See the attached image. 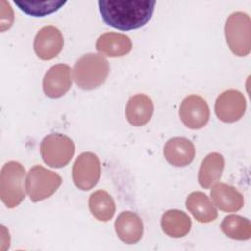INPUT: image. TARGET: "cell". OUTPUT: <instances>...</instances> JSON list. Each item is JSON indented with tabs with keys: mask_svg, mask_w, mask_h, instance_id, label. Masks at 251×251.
Masks as SVG:
<instances>
[{
	"mask_svg": "<svg viewBox=\"0 0 251 251\" xmlns=\"http://www.w3.org/2000/svg\"><path fill=\"white\" fill-rule=\"evenodd\" d=\"M95 47L102 56L123 57L131 51L132 43L126 34L107 32L98 37Z\"/></svg>",
	"mask_w": 251,
	"mask_h": 251,
	"instance_id": "16",
	"label": "cell"
},
{
	"mask_svg": "<svg viewBox=\"0 0 251 251\" xmlns=\"http://www.w3.org/2000/svg\"><path fill=\"white\" fill-rule=\"evenodd\" d=\"M73 140L62 133L46 135L40 143V154L45 164L52 168L67 166L75 154Z\"/></svg>",
	"mask_w": 251,
	"mask_h": 251,
	"instance_id": "6",
	"label": "cell"
},
{
	"mask_svg": "<svg viewBox=\"0 0 251 251\" xmlns=\"http://www.w3.org/2000/svg\"><path fill=\"white\" fill-rule=\"evenodd\" d=\"M115 230L118 237L126 244L138 242L143 234L142 220L133 212H122L115 221Z\"/></svg>",
	"mask_w": 251,
	"mask_h": 251,
	"instance_id": "14",
	"label": "cell"
},
{
	"mask_svg": "<svg viewBox=\"0 0 251 251\" xmlns=\"http://www.w3.org/2000/svg\"><path fill=\"white\" fill-rule=\"evenodd\" d=\"M211 189L213 204L224 212H236L244 205L243 195L234 187L224 182H216Z\"/></svg>",
	"mask_w": 251,
	"mask_h": 251,
	"instance_id": "13",
	"label": "cell"
},
{
	"mask_svg": "<svg viewBox=\"0 0 251 251\" xmlns=\"http://www.w3.org/2000/svg\"><path fill=\"white\" fill-rule=\"evenodd\" d=\"M88 206L92 216L101 222L110 221L116 212L114 199L105 190L94 191L89 196Z\"/></svg>",
	"mask_w": 251,
	"mask_h": 251,
	"instance_id": "20",
	"label": "cell"
},
{
	"mask_svg": "<svg viewBox=\"0 0 251 251\" xmlns=\"http://www.w3.org/2000/svg\"><path fill=\"white\" fill-rule=\"evenodd\" d=\"M109 72V62L102 55L87 53L75 62L73 68V78L79 88L92 90L106 81Z\"/></svg>",
	"mask_w": 251,
	"mask_h": 251,
	"instance_id": "2",
	"label": "cell"
},
{
	"mask_svg": "<svg viewBox=\"0 0 251 251\" xmlns=\"http://www.w3.org/2000/svg\"><path fill=\"white\" fill-rule=\"evenodd\" d=\"M154 105L152 99L142 93L131 96L126 107L127 122L133 126H142L152 118Z\"/></svg>",
	"mask_w": 251,
	"mask_h": 251,
	"instance_id": "15",
	"label": "cell"
},
{
	"mask_svg": "<svg viewBox=\"0 0 251 251\" xmlns=\"http://www.w3.org/2000/svg\"><path fill=\"white\" fill-rule=\"evenodd\" d=\"M72 176L75 185L81 190L93 188L101 176V164L92 152H83L75 159Z\"/></svg>",
	"mask_w": 251,
	"mask_h": 251,
	"instance_id": "7",
	"label": "cell"
},
{
	"mask_svg": "<svg viewBox=\"0 0 251 251\" xmlns=\"http://www.w3.org/2000/svg\"><path fill=\"white\" fill-rule=\"evenodd\" d=\"M72 86L71 68L66 64L52 66L45 74L42 87L45 95L49 98L64 96Z\"/></svg>",
	"mask_w": 251,
	"mask_h": 251,
	"instance_id": "11",
	"label": "cell"
},
{
	"mask_svg": "<svg viewBox=\"0 0 251 251\" xmlns=\"http://www.w3.org/2000/svg\"><path fill=\"white\" fill-rule=\"evenodd\" d=\"M25 167L16 161L6 163L0 173V198L7 208H15L25 199Z\"/></svg>",
	"mask_w": 251,
	"mask_h": 251,
	"instance_id": "3",
	"label": "cell"
},
{
	"mask_svg": "<svg viewBox=\"0 0 251 251\" xmlns=\"http://www.w3.org/2000/svg\"><path fill=\"white\" fill-rule=\"evenodd\" d=\"M163 231L174 238L185 236L191 228V220L184 212L172 209L165 212L161 219Z\"/></svg>",
	"mask_w": 251,
	"mask_h": 251,
	"instance_id": "19",
	"label": "cell"
},
{
	"mask_svg": "<svg viewBox=\"0 0 251 251\" xmlns=\"http://www.w3.org/2000/svg\"><path fill=\"white\" fill-rule=\"evenodd\" d=\"M246 110L244 95L235 89L222 92L215 103V113L224 123H234L240 120Z\"/></svg>",
	"mask_w": 251,
	"mask_h": 251,
	"instance_id": "8",
	"label": "cell"
},
{
	"mask_svg": "<svg viewBox=\"0 0 251 251\" xmlns=\"http://www.w3.org/2000/svg\"><path fill=\"white\" fill-rule=\"evenodd\" d=\"M63 46V34L53 25H46L40 28L33 41L34 52L41 60H51L57 57Z\"/></svg>",
	"mask_w": 251,
	"mask_h": 251,
	"instance_id": "10",
	"label": "cell"
},
{
	"mask_svg": "<svg viewBox=\"0 0 251 251\" xmlns=\"http://www.w3.org/2000/svg\"><path fill=\"white\" fill-rule=\"evenodd\" d=\"M225 36L231 52L244 57L251 50V21L243 12L232 13L225 24Z\"/></svg>",
	"mask_w": 251,
	"mask_h": 251,
	"instance_id": "4",
	"label": "cell"
},
{
	"mask_svg": "<svg viewBox=\"0 0 251 251\" xmlns=\"http://www.w3.org/2000/svg\"><path fill=\"white\" fill-rule=\"evenodd\" d=\"M225 168L223 155L217 152L208 154L201 163L198 172V182L204 188H210L221 178Z\"/></svg>",
	"mask_w": 251,
	"mask_h": 251,
	"instance_id": "18",
	"label": "cell"
},
{
	"mask_svg": "<svg viewBox=\"0 0 251 251\" xmlns=\"http://www.w3.org/2000/svg\"><path fill=\"white\" fill-rule=\"evenodd\" d=\"M66 1H15L24 13L32 17H44L62 8Z\"/></svg>",
	"mask_w": 251,
	"mask_h": 251,
	"instance_id": "22",
	"label": "cell"
},
{
	"mask_svg": "<svg viewBox=\"0 0 251 251\" xmlns=\"http://www.w3.org/2000/svg\"><path fill=\"white\" fill-rule=\"evenodd\" d=\"M156 1H98L105 24L119 30H133L144 26L151 19Z\"/></svg>",
	"mask_w": 251,
	"mask_h": 251,
	"instance_id": "1",
	"label": "cell"
},
{
	"mask_svg": "<svg viewBox=\"0 0 251 251\" xmlns=\"http://www.w3.org/2000/svg\"><path fill=\"white\" fill-rule=\"evenodd\" d=\"M179 118L188 128H202L207 125L210 118L209 106L201 96L195 94L188 95L181 102Z\"/></svg>",
	"mask_w": 251,
	"mask_h": 251,
	"instance_id": "9",
	"label": "cell"
},
{
	"mask_svg": "<svg viewBox=\"0 0 251 251\" xmlns=\"http://www.w3.org/2000/svg\"><path fill=\"white\" fill-rule=\"evenodd\" d=\"M186 209L200 223H210L217 219L218 212L210 198L201 191L191 192L185 201Z\"/></svg>",
	"mask_w": 251,
	"mask_h": 251,
	"instance_id": "17",
	"label": "cell"
},
{
	"mask_svg": "<svg viewBox=\"0 0 251 251\" xmlns=\"http://www.w3.org/2000/svg\"><path fill=\"white\" fill-rule=\"evenodd\" d=\"M61 183L62 177L57 173L37 165L28 171L25 188L32 202H39L53 195Z\"/></svg>",
	"mask_w": 251,
	"mask_h": 251,
	"instance_id": "5",
	"label": "cell"
},
{
	"mask_svg": "<svg viewBox=\"0 0 251 251\" xmlns=\"http://www.w3.org/2000/svg\"><path fill=\"white\" fill-rule=\"evenodd\" d=\"M222 231L229 238L247 240L251 237V223L247 218L238 215H228L221 224Z\"/></svg>",
	"mask_w": 251,
	"mask_h": 251,
	"instance_id": "21",
	"label": "cell"
},
{
	"mask_svg": "<svg viewBox=\"0 0 251 251\" xmlns=\"http://www.w3.org/2000/svg\"><path fill=\"white\" fill-rule=\"evenodd\" d=\"M194 156V144L185 137H173L164 146V157L174 167L188 166Z\"/></svg>",
	"mask_w": 251,
	"mask_h": 251,
	"instance_id": "12",
	"label": "cell"
}]
</instances>
